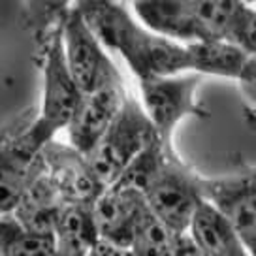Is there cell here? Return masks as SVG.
Here are the masks:
<instances>
[{"label":"cell","mask_w":256,"mask_h":256,"mask_svg":"<svg viewBox=\"0 0 256 256\" xmlns=\"http://www.w3.org/2000/svg\"><path fill=\"white\" fill-rule=\"evenodd\" d=\"M202 200L209 204L238 234L250 256L256 250V183L254 172L218 179H198Z\"/></svg>","instance_id":"52a82bcc"},{"label":"cell","mask_w":256,"mask_h":256,"mask_svg":"<svg viewBox=\"0 0 256 256\" xmlns=\"http://www.w3.org/2000/svg\"><path fill=\"white\" fill-rule=\"evenodd\" d=\"M60 28L66 66L81 94H90L110 83L120 81L115 64L106 55L78 8H70L64 14Z\"/></svg>","instance_id":"5b68a950"},{"label":"cell","mask_w":256,"mask_h":256,"mask_svg":"<svg viewBox=\"0 0 256 256\" xmlns=\"http://www.w3.org/2000/svg\"><path fill=\"white\" fill-rule=\"evenodd\" d=\"M124 100L126 90L122 87V80L110 83L90 94H81L80 106L68 124L70 145L74 149L87 156L112 124Z\"/></svg>","instance_id":"30bf717a"},{"label":"cell","mask_w":256,"mask_h":256,"mask_svg":"<svg viewBox=\"0 0 256 256\" xmlns=\"http://www.w3.org/2000/svg\"><path fill=\"white\" fill-rule=\"evenodd\" d=\"M245 256H248V254H245Z\"/></svg>","instance_id":"cb8c5ba5"},{"label":"cell","mask_w":256,"mask_h":256,"mask_svg":"<svg viewBox=\"0 0 256 256\" xmlns=\"http://www.w3.org/2000/svg\"><path fill=\"white\" fill-rule=\"evenodd\" d=\"M0 256H58L53 236L24 230L12 215H0Z\"/></svg>","instance_id":"ac0fdd59"},{"label":"cell","mask_w":256,"mask_h":256,"mask_svg":"<svg viewBox=\"0 0 256 256\" xmlns=\"http://www.w3.org/2000/svg\"><path fill=\"white\" fill-rule=\"evenodd\" d=\"M166 256H206L188 234H179Z\"/></svg>","instance_id":"44dd1931"},{"label":"cell","mask_w":256,"mask_h":256,"mask_svg":"<svg viewBox=\"0 0 256 256\" xmlns=\"http://www.w3.org/2000/svg\"><path fill=\"white\" fill-rule=\"evenodd\" d=\"M42 149L28 128L0 142V215H10L30 183L44 172Z\"/></svg>","instance_id":"ba28073f"},{"label":"cell","mask_w":256,"mask_h":256,"mask_svg":"<svg viewBox=\"0 0 256 256\" xmlns=\"http://www.w3.org/2000/svg\"><path fill=\"white\" fill-rule=\"evenodd\" d=\"M172 154H176L174 147H166L158 138H154L151 144L128 164L115 184L122 186V188L136 190L144 196L145 188L151 184V181L156 177L160 168L164 166V162Z\"/></svg>","instance_id":"d6986e66"},{"label":"cell","mask_w":256,"mask_h":256,"mask_svg":"<svg viewBox=\"0 0 256 256\" xmlns=\"http://www.w3.org/2000/svg\"><path fill=\"white\" fill-rule=\"evenodd\" d=\"M55 245L58 256H88L98 243L90 206L66 204L55 224Z\"/></svg>","instance_id":"e0dca14e"},{"label":"cell","mask_w":256,"mask_h":256,"mask_svg":"<svg viewBox=\"0 0 256 256\" xmlns=\"http://www.w3.org/2000/svg\"><path fill=\"white\" fill-rule=\"evenodd\" d=\"M144 206L145 200L140 192L117 184L108 186L90 206L98 240L128 248L134 224Z\"/></svg>","instance_id":"7c38bea8"},{"label":"cell","mask_w":256,"mask_h":256,"mask_svg":"<svg viewBox=\"0 0 256 256\" xmlns=\"http://www.w3.org/2000/svg\"><path fill=\"white\" fill-rule=\"evenodd\" d=\"M188 236L206 256H245L243 247L234 228L216 213L209 204L202 202L188 226Z\"/></svg>","instance_id":"2e32d148"},{"label":"cell","mask_w":256,"mask_h":256,"mask_svg":"<svg viewBox=\"0 0 256 256\" xmlns=\"http://www.w3.org/2000/svg\"><path fill=\"white\" fill-rule=\"evenodd\" d=\"M156 138L151 120L138 100L126 96L112 124L108 126L87 162L104 188L117 183L126 166Z\"/></svg>","instance_id":"7a4b0ae2"},{"label":"cell","mask_w":256,"mask_h":256,"mask_svg":"<svg viewBox=\"0 0 256 256\" xmlns=\"http://www.w3.org/2000/svg\"><path fill=\"white\" fill-rule=\"evenodd\" d=\"M188 70L208 76H222L243 83H254V55L224 42H194L184 46Z\"/></svg>","instance_id":"5bb4252c"},{"label":"cell","mask_w":256,"mask_h":256,"mask_svg":"<svg viewBox=\"0 0 256 256\" xmlns=\"http://www.w3.org/2000/svg\"><path fill=\"white\" fill-rule=\"evenodd\" d=\"M64 206L66 202L44 170L24 190L10 215L28 232L38 236H53L56 218Z\"/></svg>","instance_id":"9a60e30c"},{"label":"cell","mask_w":256,"mask_h":256,"mask_svg":"<svg viewBox=\"0 0 256 256\" xmlns=\"http://www.w3.org/2000/svg\"><path fill=\"white\" fill-rule=\"evenodd\" d=\"M90 254L92 256H134L130 248L119 247V245H112V243H106V241H98Z\"/></svg>","instance_id":"7402d4cb"},{"label":"cell","mask_w":256,"mask_h":256,"mask_svg":"<svg viewBox=\"0 0 256 256\" xmlns=\"http://www.w3.org/2000/svg\"><path fill=\"white\" fill-rule=\"evenodd\" d=\"M88 256H92V254H88Z\"/></svg>","instance_id":"603a6c76"},{"label":"cell","mask_w":256,"mask_h":256,"mask_svg":"<svg viewBox=\"0 0 256 256\" xmlns=\"http://www.w3.org/2000/svg\"><path fill=\"white\" fill-rule=\"evenodd\" d=\"M208 40L224 42L254 55V10L243 2L228 0H196L192 2Z\"/></svg>","instance_id":"8fae6325"},{"label":"cell","mask_w":256,"mask_h":256,"mask_svg":"<svg viewBox=\"0 0 256 256\" xmlns=\"http://www.w3.org/2000/svg\"><path fill=\"white\" fill-rule=\"evenodd\" d=\"M198 83H200L198 74L149 78L140 81L144 94V112L147 119L151 120L156 138L166 147H174L172 145L174 130L184 117L206 115L196 100Z\"/></svg>","instance_id":"8992f818"},{"label":"cell","mask_w":256,"mask_h":256,"mask_svg":"<svg viewBox=\"0 0 256 256\" xmlns=\"http://www.w3.org/2000/svg\"><path fill=\"white\" fill-rule=\"evenodd\" d=\"M76 8L100 46L120 53L140 81L172 78L188 70L184 46L144 28L117 2L85 0L78 2Z\"/></svg>","instance_id":"6da1fadb"},{"label":"cell","mask_w":256,"mask_h":256,"mask_svg":"<svg viewBox=\"0 0 256 256\" xmlns=\"http://www.w3.org/2000/svg\"><path fill=\"white\" fill-rule=\"evenodd\" d=\"M144 28L168 40L209 42L200 19L186 0H144L132 4Z\"/></svg>","instance_id":"4fadbf2b"},{"label":"cell","mask_w":256,"mask_h":256,"mask_svg":"<svg viewBox=\"0 0 256 256\" xmlns=\"http://www.w3.org/2000/svg\"><path fill=\"white\" fill-rule=\"evenodd\" d=\"M81 102V92L68 72L64 58L62 28L53 30L44 64V102L40 117L28 126L30 136L40 145L49 144L60 128H66Z\"/></svg>","instance_id":"3957f363"},{"label":"cell","mask_w":256,"mask_h":256,"mask_svg":"<svg viewBox=\"0 0 256 256\" xmlns=\"http://www.w3.org/2000/svg\"><path fill=\"white\" fill-rule=\"evenodd\" d=\"M198 179V174L181 162L177 154H172L145 188L144 200L149 211L174 234L188 232L192 216L204 202Z\"/></svg>","instance_id":"277c9868"},{"label":"cell","mask_w":256,"mask_h":256,"mask_svg":"<svg viewBox=\"0 0 256 256\" xmlns=\"http://www.w3.org/2000/svg\"><path fill=\"white\" fill-rule=\"evenodd\" d=\"M44 168L51 183L56 186L66 204L92 206L94 200L106 190L96 179L87 158L72 145L58 144L51 140L42 149Z\"/></svg>","instance_id":"9c48e42d"},{"label":"cell","mask_w":256,"mask_h":256,"mask_svg":"<svg viewBox=\"0 0 256 256\" xmlns=\"http://www.w3.org/2000/svg\"><path fill=\"white\" fill-rule=\"evenodd\" d=\"M179 234H174L166 224L152 215L147 204L140 211L130 240V250L134 256H166Z\"/></svg>","instance_id":"ffe728a7"}]
</instances>
